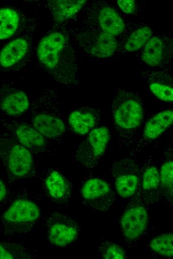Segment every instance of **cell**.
I'll return each instance as SVG.
<instances>
[{"label":"cell","mask_w":173,"mask_h":259,"mask_svg":"<svg viewBox=\"0 0 173 259\" xmlns=\"http://www.w3.org/2000/svg\"><path fill=\"white\" fill-rule=\"evenodd\" d=\"M152 30L144 26L135 30L128 38L124 48L128 52H134L142 48L152 35Z\"/></svg>","instance_id":"cell-24"},{"label":"cell","mask_w":173,"mask_h":259,"mask_svg":"<svg viewBox=\"0 0 173 259\" xmlns=\"http://www.w3.org/2000/svg\"><path fill=\"white\" fill-rule=\"evenodd\" d=\"M74 40L84 53L98 58L113 56L117 48L115 37L101 30L82 27L74 33Z\"/></svg>","instance_id":"cell-7"},{"label":"cell","mask_w":173,"mask_h":259,"mask_svg":"<svg viewBox=\"0 0 173 259\" xmlns=\"http://www.w3.org/2000/svg\"><path fill=\"white\" fill-rule=\"evenodd\" d=\"M111 107L114 122L120 128L131 130L141 125L144 111L138 93L118 87L113 95Z\"/></svg>","instance_id":"cell-3"},{"label":"cell","mask_w":173,"mask_h":259,"mask_svg":"<svg viewBox=\"0 0 173 259\" xmlns=\"http://www.w3.org/2000/svg\"><path fill=\"white\" fill-rule=\"evenodd\" d=\"M82 27L101 30L114 37L125 29L124 22L117 11L107 2H90L84 9Z\"/></svg>","instance_id":"cell-4"},{"label":"cell","mask_w":173,"mask_h":259,"mask_svg":"<svg viewBox=\"0 0 173 259\" xmlns=\"http://www.w3.org/2000/svg\"><path fill=\"white\" fill-rule=\"evenodd\" d=\"M45 183L48 194L55 201L64 203L71 198V185L58 171H51L45 179Z\"/></svg>","instance_id":"cell-20"},{"label":"cell","mask_w":173,"mask_h":259,"mask_svg":"<svg viewBox=\"0 0 173 259\" xmlns=\"http://www.w3.org/2000/svg\"><path fill=\"white\" fill-rule=\"evenodd\" d=\"M141 75L151 93L158 99L166 102H173V79L167 69H149Z\"/></svg>","instance_id":"cell-17"},{"label":"cell","mask_w":173,"mask_h":259,"mask_svg":"<svg viewBox=\"0 0 173 259\" xmlns=\"http://www.w3.org/2000/svg\"><path fill=\"white\" fill-rule=\"evenodd\" d=\"M109 139L105 127H98L90 131L78 146L76 159L86 168L94 167L103 156Z\"/></svg>","instance_id":"cell-8"},{"label":"cell","mask_w":173,"mask_h":259,"mask_svg":"<svg viewBox=\"0 0 173 259\" xmlns=\"http://www.w3.org/2000/svg\"><path fill=\"white\" fill-rule=\"evenodd\" d=\"M163 162L159 174L160 189L168 199L173 198V162L171 155Z\"/></svg>","instance_id":"cell-23"},{"label":"cell","mask_w":173,"mask_h":259,"mask_svg":"<svg viewBox=\"0 0 173 259\" xmlns=\"http://www.w3.org/2000/svg\"><path fill=\"white\" fill-rule=\"evenodd\" d=\"M172 54V37L160 34L152 36L145 44L141 58L149 66L162 67L171 59Z\"/></svg>","instance_id":"cell-14"},{"label":"cell","mask_w":173,"mask_h":259,"mask_svg":"<svg viewBox=\"0 0 173 259\" xmlns=\"http://www.w3.org/2000/svg\"><path fill=\"white\" fill-rule=\"evenodd\" d=\"M100 121V116L95 109L83 107L71 112L68 116V123L71 129L76 133L87 135L97 127Z\"/></svg>","instance_id":"cell-18"},{"label":"cell","mask_w":173,"mask_h":259,"mask_svg":"<svg viewBox=\"0 0 173 259\" xmlns=\"http://www.w3.org/2000/svg\"><path fill=\"white\" fill-rule=\"evenodd\" d=\"M21 16L11 8L0 9V40L5 39L14 35L21 24Z\"/></svg>","instance_id":"cell-22"},{"label":"cell","mask_w":173,"mask_h":259,"mask_svg":"<svg viewBox=\"0 0 173 259\" xmlns=\"http://www.w3.org/2000/svg\"><path fill=\"white\" fill-rule=\"evenodd\" d=\"M7 125L10 137L26 147L31 153L43 152L46 150L48 139L31 124L12 121Z\"/></svg>","instance_id":"cell-15"},{"label":"cell","mask_w":173,"mask_h":259,"mask_svg":"<svg viewBox=\"0 0 173 259\" xmlns=\"http://www.w3.org/2000/svg\"><path fill=\"white\" fill-rule=\"evenodd\" d=\"M18 36L6 44L0 51V67L3 69H19L30 62L32 55V40L30 34Z\"/></svg>","instance_id":"cell-10"},{"label":"cell","mask_w":173,"mask_h":259,"mask_svg":"<svg viewBox=\"0 0 173 259\" xmlns=\"http://www.w3.org/2000/svg\"><path fill=\"white\" fill-rule=\"evenodd\" d=\"M150 247L155 252L166 257L173 255V235L172 233L162 234L153 239Z\"/></svg>","instance_id":"cell-26"},{"label":"cell","mask_w":173,"mask_h":259,"mask_svg":"<svg viewBox=\"0 0 173 259\" xmlns=\"http://www.w3.org/2000/svg\"><path fill=\"white\" fill-rule=\"evenodd\" d=\"M81 194L89 206L102 212L108 210L115 200L113 191L109 184L98 178L87 180L82 186Z\"/></svg>","instance_id":"cell-13"},{"label":"cell","mask_w":173,"mask_h":259,"mask_svg":"<svg viewBox=\"0 0 173 259\" xmlns=\"http://www.w3.org/2000/svg\"><path fill=\"white\" fill-rule=\"evenodd\" d=\"M26 250L21 245L0 241V259L29 258Z\"/></svg>","instance_id":"cell-27"},{"label":"cell","mask_w":173,"mask_h":259,"mask_svg":"<svg viewBox=\"0 0 173 259\" xmlns=\"http://www.w3.org/2000/svg\"><path fill=\"white\" fill-rule=\"evenodd\" d=\"M143 189L147 196L151 197L160 190L159 173L155 166L147 167L144 171L142 179Z\"/></svg>","instance_id":"cell-25"},{"label":"cell","mask_w":173,"mask_h":259,"mask_svg":"<svg viewBox=\"0 0 173 259\" xmlns=\"http://www.w3.org/2000/svg\"><path fill=\"white\" fill-rule=\"evenodd\" d=\"M39 216L36 204L28 200H17L2 215V233L8 236L25 234L34 227Z\"/></svg>","instance_id":"cell-5"},{"label":"cell","mask_w":173,"mask_h":259,"mask_svg":"<svg viewBox=\"0 0 173 259\" xmlns=\"http://www.w3.org/2000/svg\"><path fill=\"white\" fill-rule=\"evenodd\" d=\"M7 189L4 182L0 179V201H2L6 196Z\"/></svg>","instance_id":"cell-30"},{"label":"cell","mask_w":173,"mask_h":259,"mask_svg":"<svg viewBox=\"0 0 173 259\" xmlns=\"http://www.w3.org/2000/svg\"><path fill=\"white\" fill-rule=\"evenodd\" d=\"M36 54L43 70L55 81L69 87L79 85L76 52L62 26H54L41 38Z\"/></svg>","instance_id":"cell-1"},{"label":"cell","mask_w":173,"mask_h":259,"mask_svg":"<svg viewBox=\"0 0 173 259\" xmlns=\"http://www.w3.org/2000/svg\"><path fill=\"white\" fill-rule=\"evenodd\" d=\"M117 3L121 10L125 13H134L136 10V2L134 0H118Z\"/></svg>","instance_id":"cell-29"},{"label":"cell","mask_w":173,"mask_h":259,"mask_svg":"<svg viewBox=\"0 0 173 259\" xmlns=\"http://www.w3.org/2000/svg\"><path fill=\"white\" fill-rule=\"evenodd\" d=\"M111 172L119 195L126 198L135 194L139 184V172L134 161L125 158L117 161L112 165Z\"/></svg>","instance_id":"cell-12"},{"label":"cell","mask_w":173,"mask_h":259,"mask_svg":"<svg viewBox=\"0 0 173 259\" xmlns=\"http://www.w3.org/2000/svg\"><path fill=\"white\" fill-rule=\"evenodd\" d=\"M0 157L9 177L20 179L27 176L33 168L32 153L13 138L0 140Z\"/></svg>","instance_id":"cell-6"},{"label":"cell","mask_w":173,"mask_h":259,"mask_svg":"<svg viewBox=\"0 0 173 259\" xmlns=\"http://www.w3.org/2000/svg\"><path fill=\"white\" fill-rule=\"evenodd\" d=\"M173 121L172 109L156 114L146 123L143 132L144 137L148 139L157 138L168 129Z\"/></svg>","instance_id":"cell-21"},{"label":"cell","mask_w":173,"mask_h":259,"mask_svg":"<svg viewBox=\"0 0 173 259\" xmlns=\"http://www.w3.org/2000/svg\"><path fill=\"white\" fill-rule=\"evenodd\" d=\"M30 121L47 139H58L64 134L66 125L55 89H47L34 97L30 105Z\"/></svg>","instance_id":"cell-2"},{"label":"cell","mask_w":173,"mask_h":259,"mask_svg":"<svg viewBox=\"0 0 173 259\" xmlns=\"http://www.w3.org/2000/svg\"><path fill=\"white\" fill-rule=\"evenodd\" d=\"M30 105L29 95L24 91L7 85L0 87V110L6 115L21 116Z\"/></svg>","instance_id":"cell-16"},{"label":"cell","mask_w":173,"mask_h":259,"mask_svg":"<svg viewBox=\"0 0 173 259\" xmlns=\"http://www.w3.org/2000/svg\"><path fill=\"white\" fill-rule=\"evenodd\" d=\"M49 241L58 247H65L78 238V224L70 217L55 211L46 213L44 218Z\"/></svg>","instance_id":"cell-9"},{"label":"cell","mask_w":173,"mask_h":259,"mask_svg":"<svg viewBox=\"0 0 173 259\" xmlns=\"http://www.w3.org/2000/svg\"><path fill=\"white\" fill-rule=\"evenodd\" d=\"M148 221V214L144 205L132 201L124 208L120 220L122 234L129 241L139 239L144 233Z\"/></svg>","instance_id":"cell-11"},{"label":"cell","mask_w":173,"mask_h":259,"mask_svg":"<svg viewBox=\"0 0 173 259\" xmlns=\"http://www.w3.org/2000/svg\"><path fill=\"white\" fill-rule=\"evenodd\" d=\"M86 0H49L46 7L55 26H62L82 9Z\"/></svg>","instance_id":"cell-19"},{"label":"cell","mask_w":173,"mask_h":259,"mask_svg":"<svg viewBox=\"0 0 173 259\" xmlns=\"http://www.w3.org/2000/svg\"><path fill=\"white\" fill-rule=\"evenodd\" d=\"M101 257L106 259H123L125 252L120 246L111 242H103L99 246Z\"/></svg>","instance_id":"cell-28"}]
</instances>
